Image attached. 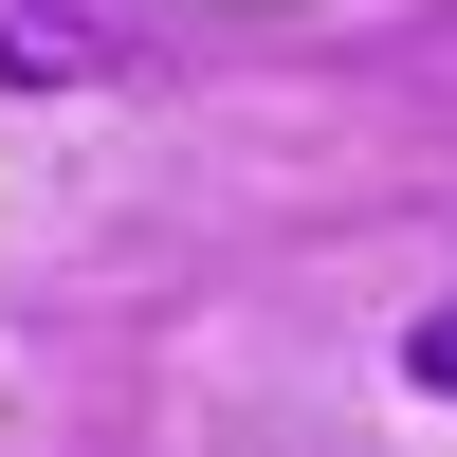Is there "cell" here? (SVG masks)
<instances>
[{"label":"cell","mask_w":457,"mask_h":457,"mask_svg":"<svg viewBox=\"0 0 457 457\" xmlns=\"http://www.w3.org/2000/svg\"><path fill=\"white\" fill-rule=\"evenodd\" d=\"M403 385H421V403H457V293H439L421 329H403Z\"/></svg>","instance_id":"obj_1"}]
</instances>
